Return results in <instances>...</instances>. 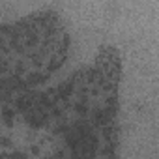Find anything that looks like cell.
<instances>
[{
  "label": "cell",
  "mask_w": 159,
  "mask_h": 159,
  "mask_svg": "<svg viewBox=\"0 0 159 159\" xmlns=\"http://www.w3.org/2000/svg\"><path fill=\"white\" fill-rule=\"evenodd\" d=\"M43 79H45V77H39L38 73H30V75L26 77V84H28V86H34V84H39V83L43 81Z\"/></svg>",
  "instance_id": "cell-1"
},
{
  "label": "cell",
  "mask_w": 159,
  "mask_h": 159,
  "mask_svg": "<svg viewBox=\"0 0 159 159\" xmlns=\"http://www.w3.org/2000/svg\"><path fill=\"white\" fill-rule=\"evenodd\" d=\"M2 118L8 125H11L13 124V111H10V107H4L2 109Z\"/></svg>",
  "instance_id": "cell-2"
},
{
  "label": "cell",
  "mask_w": 159,
  "mask_h": 159,
  "mask_svg": "<svg viewBox=\"0 0 159 159\" xmlns=\"http://www.w3.org/2000/svg\"><path fill=\"white\" fill-rule=\"evenodd\" d=\"M75 111L81 114V116H84V114L88 112V101H86V99H84V101H79V103L75 105Z\"/></svg>",
  "instance_id": "cell-3"
},
{
  "label": "cell",
  "mask_w": 159,
  "mask_h": 159,
  "mask_svg": "<svg viewBox=\"0 0 159 159\" xmlns=\"http://www.w3.org/2000/svg\"><path fill=\"white\" fill-rule=\"evenodd\" d=\"M6 159H28V157L23 152H11V153H6Z\"/></svg>",
  "instance_id": "cell-4"
},
{
  "label": "cell",
  "mask_w": 159,
  "mask_h": 159,
  "mask_svg": "<svg viewBox=\"0 0 159 159\" xmlns=\"http://www.w3.org/2000/svg\"><path fill=\"white\" fill-rule=\"evenodd\" d=\"M0 144H2L4 148H11V140H10L8 137H2V139H0Z\"/></svg>",
  "instance_id": "cell-5"
},
{
  "label": "cell",
  "mask_w": 159,
  "mask_h": 159,
  "mask_svg": "<svg viewBox=\"0 0 159 159\" xmlns=\"http://www.w3.org/2000/svg\"><path fill=\"white\" fill-rule=\"evenodd\" d=\"M2 90H4V79L0 77V92H2Z\"/></svg>",
  "instance_id": "cell-6"
}]
</instances>
